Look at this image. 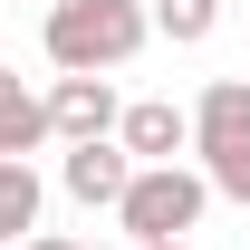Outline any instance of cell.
I'll use <instances>...</instances> for the list:
<instances>
[{
  "instance_id": "obj_1",
  "label": "cell",
  "mask_w": 250,
  "mask_h": 250,
  "mask_svg": "<svg viewBox=\"0 0 250 250\" xmlns=\"http://www.w3.org/2000/svg\"><path fill=\"white\" fill-rule=\"evenodd\" d=\"M39 39H48V67L58 77H106V67H125L154 39V10L145 0H58Z\"/></svg>"
},
{
  "instance_id": "obj_2",
  "label": "cell",
  "mask_w": 250,
  "mask_h": 250,
  "mask_svg": "<svg viewBox=\"0 0 250 250\" xmlns=\"http://www.w3.org/2000/svg\"><path fill=\"white\" fill-rule=\"evenodd\" d=\"M202 202H212L202 173H183V164H135L116 221H125V241H183L192 221H202Z\"/></svg>"
},
{
  "instance_id": "obj_3",
  "label": "cell",
  "mask_w": 250,
  "mask_h": 250,
  "mask_svg": "<svg viewBox=\"0 0 250 250\" xmlns=\"http://www.w3.org/2000/svg\"><path fill=\"white\" fill-rule=\"evenodd\" d=\"M116 125H125V106H116L106 77H58V87H48V135H58V145H96V135H116Z\"/></svg>"
},
{
  "instance_id": "obj_4",
  "label": "cell",
  "mask_w": 250,
  "mask_h": 250,
  "mask_svg": "<svg viewBox=\"0 0 250 250\" xmlns=\"http://www.w3.org/2000/svg\"><path fill=\"white\" fill-rule=\"evenodd\" d=\"M58 183L77 192L87 212H96V202L116 212V202H125V183H135V154H125L116 135H96V145H67V164H58Z\"/></svg>"
},
{
  "instance_id": "obj_5",
  "label": "cell",
  "mask_w": 250,
  "mask_h": 250,
  "mask_svg": "<svg viewBox=\"0 0 250 250\" xmlns=\"http://www.w3.org/2000/svg\"><path fill=\"white\" fill-rule=\"evenodd\" d=\"M116 145H125L135 164H173V154L192 145V116H183V106H164V96H145V106H125Z\"/></svg>"
},
{
  "instance_id": "obj_6",
  "label": "cell",
  "mask_w": 250,
  "mask_h": 250,
  "mask_svg": "<svg viewBox=\"0 0 250 250\" xmlns=\"http://www.w3.org/2000/svg\"><path fill=\"white\" fill-rule=\"evenodd\" d=\"M48 145V96L20 87V67H0V154H39Z\"/></svg>"
},
{
  "instance_id": "obj_7",
  "label": "cell",
  "mask_w": 250,
  "mask_h": 250,
  "mask_svg": "<svg viewBox=\"0 0 250 250\" xmlns=\"http://www.w3.org/2000/svg\"><path fill=\"white\" fill-rule=\"evenodd\" d=\"M231 135H250V77H212L192 106V145H231Z\"/></svg>"
},
{
  "instance_id": "obj_8",
  "label": "cell",
  "mask_w": 250,
  "mask_h": 250,
  "mask_svg": "<svg viewBox=\"0 0 250 250\" xmlns=\"http://www.w3.org/2000/svg\"><path fill=\"white\" fill-rule=\"evenodd\" d=\"M20 231H39V173L29 154H0V241H20Z\"/></svg>"
},
{
  "instance_id": "obj_9",
  "label": "cell",
  "mask_w": 250,
  "mask_h": 250,
  "mask_svg": "<svg viewBox=\"0 0 250 250\" xmlns=\"http://www.w3.org/2000/svg\"><path fill=\"white\" fill-rule=\"evenodd\" d=\"M154 29L173 39V48H202V39L221 29V0H154Z\"/></svg>"
},
{
  "instance_id": "obj_10",
  "label": "cell",
  "mask_w": 250,
  "mask_h": 250,
  "mask_svg": "<svg viewBox=\"0 0 250 250\" xmlns=\"http://www.w3.org/2000/svg\"><path fill=\"white\" fill-rule=\"evenodd\" d=\"M202 154V183L231 192V202H250V135H231V145H192Z\"/></svg>"
},
{
  "instance_id": "obj_11",
  "label": "cell",
  "mask_w": 250,
  "mask_h": 250,
  "mask_svg": "<svg viewBox=\"0 0 250 250\" xmlns=\"http://www.w3.org/2000/svg\"><path fill=\"white\" fill-rule=\"evenodd\" d=\"M20 250H77V241H20Z\"/></svg>"
},
{
  "instance_id": "obj_12",
  "label": "cell",
  "mask_w": 250,
  "mask_h": 250,
  "mask_svg": "<svg viewBox=\"0 0 250 250\" xmlns=\"http://www.w3.org/2000/svg\"><path fill=\"white\" fill-rule=\"evenodd\" d=\"M135 250H183V241H135Z\"/></svg>"
},
{
  "instance_id": "obj_13",
  "label": "cell",
  "mask_w": 250,
  "mask_h": 250,
  "mask_svg": "<svg viewBox=\"0 0 250 250\" xmlns=\"http://www.w3.org/2000/svg\"><path fill=\"white\" fill-rule=\"evenodd\" d=\"M77 250H87V241H77Z\"/></svg>"
},
{
  "instance_id": "obj_14",
  "label": "cell",
  "mask_w": 250,
  "mask_h": 250,
  "mask_svg": "<svg viewBox=\"0 0 250 250\" xmlns=\"http://www.w3.org/2000/svg\"><path fill=\"white\" fill-rule=\"evenodd\" d=\"M0 250H10V241H0Z\"/></svg>"
}]
</instances>
